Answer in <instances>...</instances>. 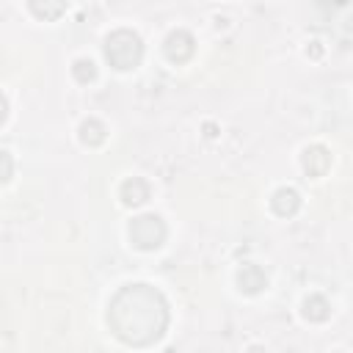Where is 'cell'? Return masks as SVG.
I'll use <instances>...</instances> for the list:
<instances>
[{
  "instance_id": "cell-1",
  "label": "cell",
  "mask_w": 353,
  "mask_h": 353,
  "mask_svg": "<svg viewBox=\"0 0 353 353\" xmlns=\"http://www.w3.org/2000/svg\"><path fill=\"white\" fill-rule=\"evenodd\" d=\"M168 320V301L152 284H124L108 303V325L130 347L154 345L165 334Z\"/></svg>"
},
{
  "instance_id": "cell-2",
  "label": "cell",
  "mask_w": 353,
  "mask_h": 353,
  "mask_svg": "<svg viewBox=\"0 0 353 353\" xmlns=\"http://www.w3.org/2000/svg\"><path fill=\"white\" fill-rule=\"evenodd\" d=\"M105 58L119 72L135 69L141 63V58H143V41H141V36L135 30H127V28L113 30L105 39Z\"/></svg>"
},
{
  "instance_id": "cell-3",
  "label": "cell",
  "mask_w": 353,
  "mask_h": 353,
  "mask_svg": "<svg viewBox=\"0 0 353 353\" xmlns=\"http://www.w3.org/2000/svg\"><path fill=\"white\" fill-rule=\"evenodd\" d=\"M127 232H130V243L135 248H141V251H157L168 237L165 221L160 215H154V212H143V215L132 218Z\"/></svg>"
},
{
  "instance_id": "cell-4",
  "label": "cell",
  "mask_w": 353,
  "mask_h": 353,
  "mask_svg": "<svg viewBox=\"0 0 353 353\" xmlns=\"http://www.w3.org/2000/svg\"><path fill=\"white\" fill-rule=\"evenodd\" d=\"M163 52H165V58L171 61V63H185V61H190L193 58V52H196V39L188 33V30H171L168 36H165V44H163Z\"/></svg>"
},
{
  "instance_id": "cell-5",
  "label": "cell",
  "mask_w": 353,
  "mask_h": 353,
  "mask_svg": "<svg viewBox=\"0 0 353 353\" xmlns=\"http://www.w3.org/2000/svg\"><path fill=\"white\" fill-rule=\"evenodd\" d=\"M301 165L309 176H323L328 168H331V152L323 146V143H312L303 149L301 154Z\"/></svg>"
},
{
  "instance_id": "cell-6",
  "label": "cell",
  "mask_w": 353,
  "mask_h": 353,
  "mask_svg": "<svg viewBox=\"0 0 353 353\" xmlns=\"http://www.w3.org/2000/svg\"><path fill=\"white\" fill-rule=\"evenodd\" d=\"M237 287H240V292H245V295H256V292H262V290L268 287V273H265L259 265L245 262V265H240V270H237Z\"/></svg>"
},
{
  "instance_id": "cell-7",
  "label": "cell",
  "mask_w": 353,
  "mask_h": 353,
  "mask_svg": "<svg viewBox=\"0 0 353 353\" xmlns=\"http://www.w3.org/2000/svg\"><path fill=\"white\" fill-rule=\"evenodd\" d=\"M149 182L146 179H141V176H130V179H124L121 182V188H119V199H121V204H127V207H141L143 201H149Z\"/></svg>"
},
{
  "instance_id": "cell-8",
  "label": "cell",
  "mask_w": 353,
  "mask_h": 353,
  "mask_svg": "<svg viewBox=\"0 0 353 353\" xmlns=\"http://www.w3.org/2000/svg\"><path fill=\"white\" fill-rule=\"evenodd\" d=\"M270 207H273L276 215L292 218V215L301 210V193H298L295 188H279V190L273 193V199H270Z\"/></svg>"
},
{
  "instance_id": "cell-9",
  "label": "cell",
  "mask_w": 353,
  "mask_h": 353,
  "mask_svg": "<svg viewBox=\"0 0 353 353\" xmlns=\"http://www.w3.org/2000/svg\"><path fill=\"white\" fill-rule=\"evenodd\" d=\"M66 6H69V0H28V8L33 11V17H39L44 22L58 19L66 11Z\"/></svg>"
},
{
  "instance_id": "cell-10",
  "label": "cell",
  "mask_w": 353,
  "mask_h": 353,
  "mask_svg": "<svg viewBox=\"0 0 353 353\" xmlns=\"http://www.w3.org/2000/svg\"><path fill=\"white\" fill-rule=\"evenodd\" d=\"M303 317L309 323H325L331 317V303L323 295H309L303 301Z\"/></svg>"
},
{
  "instance_id": "cell-11",
  "label": "cell",
  "mask_w": 353,
  "mask_h": 353,
  "mask_svg": "<svg viewBox=\"0 0 353 353\" xmlns=\"http://www.w3.org/2000/svg\"><path fill=\"white\" fill-rule=\"evenodd\" d=\"M105 138H108V130H105V124L99 119H85L80 124V141L85 146H102Z\"/></svg>"
},
{
  "instance_id": "cell-12",
  "label": "cell",
  "mask_w": 353,
  "mask_h": 353,
  "mask_svg": "<svg viewBox=\"0 0 353 353\" xmlns=\"http://www.w3.org/2000/svg\"><path fill=\"white\" fill-rule=\"evenodd\" d=\"M72 74H74L77 83H91V80L97 77V66H94V61H88V58H77V61L72 63Z\"/></svg>"
},
{
  "instance_id": "cell-13",
  "label": "cell",
  "mask_w": 353,
  "mask_h": 353,
  "mask_svg": "<svg viewBox=\"0 0 353 353\" xmlns=\"http://www.w3.org/2000/svg\"><path fill=\"white\" fill-rule=\"evenodd\" d=\"M0 157H3V182H8L11 179V171H14L11 168V154L8 152H0Z\"/></svg>"
}]
</instances>
